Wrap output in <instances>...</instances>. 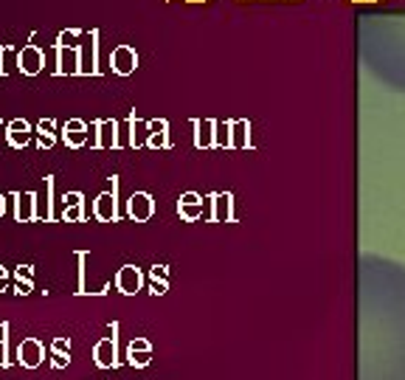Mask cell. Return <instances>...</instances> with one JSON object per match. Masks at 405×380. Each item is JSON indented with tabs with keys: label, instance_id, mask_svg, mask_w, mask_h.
Wrapping results in <instances>:
<instances>
[{
	"label": "cell",
	"instance_id": "1",
	"mask_svg": "<svg viewBox=\"0 0 405 380\" xmlns=\"http://www.w3.org/2000/svg\"><path fill=\"white\" fill-rule=\"evenodd\" d=\"M358 380H405V265L358 259Z\"/></svg>",
	"mask_w": 405,
	"mask_h": 380
},
{
	"label": "cell",
	"instance_id": "2",
	"mask_svg": "<svg viewBox=\"0 0 405 380\" xmlns=\"http://www.w3.org/2000/svg\"><path fill=\"white\" fill-rule=\"evenodd\" d=\"M45 358V346L40 338H23L17 346V364L23 369H37Z\"/></svg>",
	"mask_w": 405,
	"mask_h": 380
},
{
	"label": "cell",
	"instance_id": "3",
	"mask_svg": "<svg viewBox=\"0 0 405 380\" xmlns=\"http://www.w3.org/2000/svg\"><path fill=\"white\" fill-rule=\"evenodd\" d=\"M45 65V54L37 46H26L23 51H17V68L26 76H37Z\"/></svg>",
	"mask_w": 405,
	"mask_h": 380
},
{
	"label": "cell",
	"instance_id": "4",
	"mask_svg": "<svg viewBox=\"0 0 405 380\" xmlns=\"http://www.w3.org/2000/svg\"><path fill=\"white\" fill-rule=\"evenodd\" d=\"M29 139H31V127H29L26 119H11L6 124V141L11 144L14 149H23L29 144Z\"/></svg>",
	"mask_w": 405,
	"mask_h": 380
},
{
	"label": "cell",
	"instance_id": "5",
	"mask_svg": "<svg viewBox=\"0 0 405 380\" xmlns=\"http://www.w3.org/2000/svg\"><path fill=\"white\" fill-rule=\"evenodd\" d=\"M34 203H37V194L34 191H17L14 194V217L20 220V223H29V220H34Z\"/></svg>",
	"mask_w": 405,
	"mask_h": 380
},
{
	"label": "cell",
	"instance_id": "6",
	"mask_svg": "<svg viewBox=\"0 0 405 380\" xmlns=\"http://www.w3.org/2000/svg\"><path fill=\"white\" fill-rule=\"evenodd\" d=\"M113 68L119 71V74H130L135 68V51L127 46L116 48V54H113Z\"/></svg>",
	"mask_w": 405,
	"mask_h": 380
},
{
	"label": "cell",
	"instance_id": "7",
	"mask_svg": "<svg viewBox=\"0 0 405 380\" xmlns=\"http://www.w3.org/2000/svg\"><path fill=\"white\" fill-rule=\"evenodd\" d=\"M130 214H133L135 220H146L152 214V200L146 194H135L133 200H130Z\"/></svg>",
	"mask_w": 405,
	"mask_h": 380
},
{
	"label": "cell",
	"instance_id": "8",
	"mask_svg": "<svg viewBox=\"0 0 405 380\" xmlns=\"http://www.w3.org/2000/svg\"><path fill=\"white\" fill-rule=\"evenodd\" d=\"M82 130H85L82 121H68L65 124V141L71 144V146H79V144L85 141V133Z\"/></svg>",
	"mask_w": 405,
	"mask_h": 380
},
{
	"label": "cell",
	"instance_id": "9",
	"mask_svg": "<svg viewBox=\"0 0 405 380\" xmlns=\"http://www.w3.org/2000/svg\"><path fill=\"white\" fill-rule=\"evenodd\" d=\"M76 71V51L59 48V74H74Z\"/></svg>",
	"mask_w": 405,
	"mask_h": 380
},
{
	"label": "cell",
	"instance_id": "10",
	"mask_svg": "<svg viewBox=\"0 0 405 380\" xmlns=\"http://www.w3.org/2000/svg\"><path fill=\"white\" fill-rule=\"evenodd\" d=\"M96 211H99V217H101V220H110V217L116 214V200H113L110 194H101V197H99V203H96Z\"/></svg>",
	"mask_w": 405,
	"mask_h": 380
},
{
	"label": "cell",
	"instance_id": "11",
	"mask_svg": "<svg viewBox=\"0 0 405 380\" xmlns=\"http://www.w3.org/2000/svg\"><path fill=\"white\" fill-rule=\"evenodd\" d=\"M119 285H121L124 293H135V287H138V271L135 268H124L121 276H119Z\"/></svg>",
	"mask_w": 405,
	"mask_h": 380
},
{
	"label": "cell",
	"instance_id": "12",
	"mask_svg": "<svg viewBox=\"0 0 405 380\" xmlns=\"http://www.w3.org/2000/svg\"><path fill=\"white\" fill-rule=\"evenodd\" d=\"M9 366V321L0 324V369Z\"/></svg>",
	"mask_w": 405,
	"mask_h": 380
},
{
	"label": "cell",
	"instance_id": "13",
	"mask_svg": "<svg viewBox=\"0 0 405 380\" xmlns=\"http://www.w3.org/2000/svg\"><path fill=\"white\" fill-rule=\"evenodd\" d=\"M96 361H99V366H110L113 364V341H101L96 346Z\"/></svg>",
	"mask_w": 405,
	"mask_h": 380
},
{
	"label": "cell",
	"instance_id": "14",
	"mask_svg": "<svg viewBox=\"0 0 405 380\" xmlns=\"http://www.w3.org/2000/svg\"><path fill=\"white\" fill-rule=\"evenodd\" d=\"M65 220H76L79 217V194H68L65 197Z\"/></svg>",
	"mask_w": 405,
	"mask_h": 380
},
{
	"label": "cell",
	"instance_id": "15",
	"mask_svg": "<svg viewBox=\"0 0 405 380\" xmlns=\"http://www.w3.org/2000/svg\"><path fill=\"white\" fill-rule=\"evenodd\" d=\"M14 276H17V282H31L34 279V271H31V265H20L14 271Z\"/></svg>",
	"mask_w": 405,
	"mask_h": 380
},
{
	"label": "cell",
	"instance_id": "16",
	"mask_svg": "<svg viewBox=\"0 0 405 380\" xmlns=\"http://www.w3.org/2000/svg\"><path fill=\"white\" fill-rule=\"evenodd\" d=\"M51 349H54V355H68V349H71V341H68V338H56V341L51 344Z\"/></svg>",
	"mask_w": 405,
	"mask_h": 380
},
{
	"label": "cell",
	"instance_id": "17",
	"mask_svg": "<svg viewBox=\"0 0 405 380\" xmlns=\"http://www.w3.org/2000/svg\"><path fill=\"white\" fill-rule=\"evenodd\" d=\"M144 352H146V344H133L130 346V355H133V364L138 361V364H144L146 358H144Z\"/></svg>",
	"mask_w": 405,
	"mask_h": 380
},
{
	"label": "cell",
	"instance_id": "18",
	"mask_svg": "<svg viewBox=\"0 0 405 380\" xmlns=\"http://www.w3.org/2000/svg\"><path fill=\"white\" fill-rule=\"evenodd\" d=\"M14 293H17V296H29V293H31V282H17V285H14Z\"/></svg>",
	"mask_w": 405,
	"mask_h": 380
},
{
	"label": "cell",
	"instance_id": "19",
	"mask_svg": "<svg viewBox=\"0 0 405 380\" xmlns=\"http://www.w3.org/2000/svg\"><path fill=\"white\" fill-rule=\"evenodd\" d=\"M6 287H9V271L0 265V293H6Z\"/></svg>",
	"mask_w": 405,
	"mask_h": 380
},
{
	"label": "cell",
	"instance_id": "20",
	"mask_svg": "<svg viewBox=\"0 0 405 380\" xmlns=\"http://www.w3.org/2000/svg\"><path fill=\"white\" fill-rule=\"evenodd\" d=\"M68 364V355H54V366L59 369V366H65Z\"/></svg>",
	"mask_w": 405,
	"mask_h": 380
},
{
	"label": "cell",
	"instance_id": "21",
	"mask_svg": "<svg viewBox=\"0 0 405 380\" xmlns=\"http://www.w3.org/2000/svg\"><path fill=\"white\" fill-rule=\"evenodd\" d=\"M3 214H6V197L0 194V217H3Z\"/></svg>",
	"mask_w": 405,
	"mask_h": 380
},
{
	"label": "cell",
	"instance_id": "22",
	"mask_svg": "<svg viewBox=\"0 0 405 380\" xmlns=\"http://www.w3.org/2000/svg\"><path fill=\"white\" fill-rule=\"evenodd\" d=\"M0 62H3V48H0ZM0 74H3V68H0Z\"/></svg>",
	"mask_w": 405,
	"mask_h": 380
}]
</instances>
